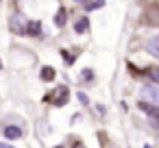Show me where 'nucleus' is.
<instances>
[{
    "instance_id": "obj_1",
    "label": "nucleus",
    "mask_w": 159,
    "mask_h": 148,
    "mask_svg": "<svg viewBox=\"0 0 159 148\" xmlns=\"http://www.w3.org/2000/svg\"><path fill=\"white\" fill-rule=\"evenodd\" d=\"M139 96H142V100H146L148 105L159 107V87H157V85H144L142 92H139Z\"/></svg>"
},
{
    "instance_id": "obj_2",
    "label": "nucleus",
    "mask_w": 159,
    "mask_h": 148,
    "mask_svg": "<svg viewBox=\"0 0 159 148\" xmlns=\"http://www.w3.org/2000/svg\"><path fill=\"white\" fill-rule=\"evenodd\" d=\"M146 50H148L152 57H157V59H159V35H155V37L146 44Z\"/></svg>"
},
{
    "instance_id": "obj_3",
    "label": "nucleus",
    "mask_w": 159,
    "mask_h": 148,
    "mask_svg": "<svg viewBox=\"0 0 159 148\" xmlns=\"http://www.w3.org/2000/svg\"><path fill=\"white\" fill-rule=\"evenodd\" d=\"M5 137L7 139H18V137H22V131L18 126H7L5 128Z\"/></svg>"
},
{
    "instance_id": "obj_4",
    "label": "nucleus",
    "mask_w": 159,
    "mask_h": 148,
    "mask_svg": "<svg viewBox=\"0 0 159 148\" xmlns=\"http://www.w3.org/2000/svg\"><path fill=\"white\" fill-rule=\"evenodd\" d=\"M42 78H44V81H52V78H55V70L48 68V65L42 68Z\"/></svg>"
},
{
    "instance_id": "obj_5",
    "label": "nucleus",
    "mask_w": 159,
    "mask_h": 148,
    "mask_svg": "<svg viewBox=\"0 0 159 148\" xmlns=\"http://www.w3.org/2000/svg\"><path fill=\"white\" fill-rule=\"evenodd\" d=\"M74 29H76V33H83V31L87 29V20H79V22L74 24Z\"/></svg>"
},
{
    "instance_id": "obj_6",
    "label": "nucleus",
    "mask_w": 159,
    "mask_h": 148,
    "mask_svg": "<svg viewBox=\"0 0 159 148\" xmlns=\"http://www.w3.org/2000/svg\"><path fill=\"white\" fill-rule=\"evenodd\" d=\"M63 18H66V13H63V11H59V13H57V26H61V24L66 22Z\"/></svg>"
},
{
    "instance_id": "obj_7",
    "label": "nucleus",
    "mask_w": 159,
    "mask_h": 148,
    "mask_svg": "<svg viewBox=\"0 0 159 148\" xmlns=\"http://www.w3.org/2000/svg\"><path fill=\"white\" fill-rule=\"evenodd\" d=\"M105 2H102V0H98V2H92V5H87V9L92 11V9H98V7H102Z\"/></svg>"
},
{
    "instance_id": "obj_8",
    "label": "nucleus",
    "mask_w": 159,
    "mask_h": 148,
    "mask_svg": "<svg viewBox=\"0 0 159 148\" xmlns=\"http://www.w3.org/2000/svg\"><path fill=\"white\" fill-rule=\"evenodd\" d=\"M150 76H152V81H155V83H159V68H155V70L150 72Z\"/></svg>"
},
{
    "instance_id": "obj_9",
    "label": "nucleus",
    "mask_w": 159,
    "mask_h": 148,
    "mask_svg": "<svg viewBox=\"0 0 159 148\" xmlns=\"http://www.w3.org/2000/svg\"><path fill=\"white\" fill-rule=\"evenodd\" d=\"M79 100H81V102H87V96H85V94L81 92V94H79Z\"/></svg>"
},
{
    "instance_id": "obj_10",
    "label": "nucleus",
    "mask_w": 159,
    "mask_h": 148,
    "mask_svg": "<svg viewBox=\"0 0 159 148\" xmlns=\"http://www.w3.org/2000/svg\"><path fill=\"white\" fill-rule=\"evenodd\" d=\"M0 148H13V146H9V144H2V141H0Z\"/></svg>"
},
{
    "instance_id": "obj_11",
    "label": "nucleus",
    "mask_w": 159,
    "mask_h": 148,
    "mask_svg": "<svg viewBox=\"0 0 159 148\" xmlns=\"http://www.w3.org/2000/svg\"><path fill=\"white\" fill-rule=\"evenodd\" d=\"M144 148H152V146H150V144H144Z\"/></svg>"
},
{
    "instance_id": "obj_12",
    "label": "nucleus",
    "mask_w": 159,
    "mask_h": 148,
    "mask_svg": "<svg viewBox=\"0 0 159 148\" xmlns=\"http://www.w3.org/2000/svg\"><path fill=\"white\" fill-rule=\"evenodd\" d=\"M55 148H66V146H55Z\"/></svg>"
},
{
    "instance_id": "obj_13",
    "label": "nucleus",
    "mask_w": 159,
    "mask_h": 148,
    "mask_svg": "<svg viewBox=\"0 0 159 148\" xmlns=\"http://www.w3.org/2000/svg\"><path fill=\"white\" fill-rule=\"evenodd\" d=\"M76 2H85V0H76Z\"/></svg>"
},
{
    "instance_id": "obj_14",
    "label": "nucleus",
    "mask_w": 159,
    "mask_h": 148,
    "mask_svg": "<svg viewBox=\"0 0 159 148\" xmlns=\"http://www.w3.org/2000/svg\"><path fill=\"white\" fill-rule=\"evenodd\" d=\"M0 68H2V63H0Z\"/></svg>"
}]
</instances>
